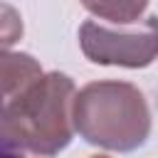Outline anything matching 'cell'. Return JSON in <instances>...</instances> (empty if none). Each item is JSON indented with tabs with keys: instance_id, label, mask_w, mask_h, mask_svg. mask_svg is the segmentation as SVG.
Returning a JSON list of instances; mask_svg holds the SVG:
<instances>
[{
	"instance_id": "6da1fadb",
	"label": "cell",
	"mask_w": 158,
	"mask_h": 158,
	"mask_svg": "<svg viewBox=\"0 0 158 158\" xmlns=\"http://www.w3.org/2000/svg\"><path fill=\"white\" fill-rule=\"evenodd\" d=\"M72 77L62 72H42L10 96H2V148L12 153L52 158L64 151L74 128Z\"/></svg>"
},
{
	"instance_id": "7a4b0ae2",
	"label": "cell",
	"mask_w": 158,
	"mask_h": 158,
	"mask_svg": "<svg viewBox=\"0 0 158 158\" xmlns=\"http://www.w3.org/2000/svg\"><path fill=\"white\" fill-rule=\"evenodd\" d=\"M74 128L96 148L131 153L151 136V109L128 81H89L74 96Z\"/></svg>"
},
{
	"instance_id": "3957f363",
	"label": "cell",
	"mask_w": 158,
	"mask_h": 158,
	"mask_svg": "<svg viewBox=\"0 0 158 158\" xmlns=\"http://www.w3.org/2000/svg\"><path fill=\"white\" fill-rule=\"evenodd\" d=\"M79 47L94 64L143 69L158 59V15L141 17L131 25L86 20L79 27Z\"/></svg>"
},
{
	"instance_id": "277c9868",
	"label": "cell",
	"mask_w": 158,
	"mask_h": 158,
	"mask_svg": "<svg viewBox=\"0 0 158 158\" xmlns=\"http://www.w3.org/2000/svg\"><path fill=\"white\" fill-rule=\"evenodd\" d=\"M40 74H42V67L30 54L5 52L2 54V96L15 94L17 89H22L32 79H37Z\"/></svg>"
},
{
	"instance_id": "5b68a950",
	"label": "cell",
	"mask_w": 158,
	"mask_h": 158,
	"mask_svg": "<svg viewBox=\"0 0 158 158\" xmlns=\"http://www.w3.org/2000/svg\"><path fill=\"white\" fill-rule=\"evenodd\" d=\"M91 15L114 25L138 22L148 7V0H79Z\"/></svg>"
},
{
	"instance_id": "8992f818",
	"label": "cell",
	"mask_w": 158,
	"mask_h": 158,
	"mask_svg": "<svg viewBox=\"0 0 158 158\" xmlns=\"http://www.w3.org/2000/svg\"><path fill=\"white\" fill-rule=\"evenodd\" d=\"M2 158H25V153H12V151H5Z\"/></svg>"
},
{
	"instance_id": "52a82bcc",
	"label": "cell",
	"mask_w": 158,
	"mask_h": 158,
	"mask_svg": "<svg viewBox=\"0 0 158 158\" xmlns=\"http://www.w3.org/2000/svg\"><path fill=\"white\" fill-rule=\"evenodd\" d=\"M91 158H109V156H91Z\"/></svg>"
}]
</instances>
